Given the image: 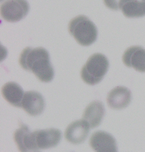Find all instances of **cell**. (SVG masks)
<instances>
[{
    "instance_id": "cell-6",
    "label": "cell",
    "mask_w": 145,
    "mask_h": 152,
    "mask_svg": "<svg viewBox=\"0 0 145 152\" xmlns=\"http://www.w3.org/2000/svg\"><path fill=\"white\" fill-rule=\"evenodd\" d=\"M90 145L95 152H117V143L114 137L107 132L98 131L90 138Z\"/></svg>"
},
{
    "instance_id": "cell-5",
    "label": "cell",
    "mask_w": 145,
    "mask_h": 152,
    "mask_svg": "<svg viewBox=\"0 0 145 152\" xmlns=\"http://www.w3.org/2000/svg\"><path fill=\"white\" fill-rule=\"evenodd\" d=\"M33 132L34 141L35 147L39 149H47L56 147L61 140V131L56 129L35 131Z\"/></svg>"
},
{
    "instance_id": "cell-16",
    "label": "cell",
    "mask_w": 145,
    "mask_h": 152,
    "mask_svg": "<svg viewBox=\"0 0 145 152\" xmlns=\"http://www.w3.org/2000/svg\"><path fill=\"white\" fill-rule=\"evenodd\" d=\"M141 1H145V0H141Z\"/></svg>"
},
{
    "instance_id": "cell-3",
    "label": "cell",
    "mask_w": 145,
    "mask_h": 152,
    "mask_svg": "<svg viewBox=\"0 0 145 152\" xmlns=\"http://www.w3.org/2000/svg\"><path fill=\"white\" fill-rule=\"evenodd\" d=\"M109 66L107 57L102 53L91 55L80 71L82 79L89 85H95L103 79Z\"/></svg>"
},
{
    "instance_id": "cell-7",
    "label": "cell",
    "mask_w": 145,
    "mask_h": 152,
    "mask_svg": "<svg viewBox=\"0 0 145 152\" xmlns=\"http://www.w3.org/2000/svg\"><path fill=\"white\" fill-rule=\"evenodd\" d=\"M123 63L136 71L145 72V49L139 46L128 48L122 57Z\"/></svg>"
},
{
    "instance_id": "cell-4",
    "label": "cell",
    "mask_w": 145,
    "mask_h": 152,
    "mask_svg": "<svg viewBox=\"0 0 145 152\" xmlns=\"http://www.w3.org/2000/svg\"><path fill=\"white\" fill-rule=\"evenodd\" d=\"M30 11L27 0H7L1 5V16L5 21L17 22L24 18Z\"/></svg>"
},
{
    "instance_id": "cell-9",
    "label": "cell",
    "mask_w": 145,
    "mask_h": 152,
    "mask_svg": "<svg viewBox=\"0 0 145 152\" xmlns=\"http://www.w3.org/2000/svg\"><path fill=\"white\" fill-rule=\"evenodd\" d=\"M45 107V100L41 93L35 91L24 93L22 108L28 115L32 116L39 115L44 112Z\"/></svg>"
},
{
    "instance_id": "cell-14",
    "label": "cell",
    "mask_w": 145,
    "mask_h": 152,
    "mask_svg": "<svg viewBox=\"0 0 145 152\" xmlns=\"http://www.w3.org/2000/svg\"><path fill=\"white\" fill-rule=\"evenodd\" d=\"M120 10L128 18H138L145 16V2L139 0H122Z\"/></svg>"
},
{
    "instance_id": "cell-10",
    "label": "cell",
    "mask_w": 145,
    "mask_h": 152,
    "mask_svg": "<svg viewBox=\"0 0 145 152\" xmlns=\"http://www.w3.org/2000/svg\"><path fill=\"white\" fill-rule=\"evenodd\" d=\"M108 106L113 109L120 110L128 106L131 101V92L127 87L117 86L113 88L107 96Z\"/></svg>"
},
{
    "instance_id": "cell-13",
    "label": "cell",
    "mask_w": 145,
    "mask_h": 152,
    "mask_svg": "<svg viewBox=\"0 0 145 152\" xmlns=\"http://www.w3.org/2000/svg\"><path fill=\"white\" fill-rule=\"evenodd\" d=\"M1 93L5 99L12 106L22 107L24 93L19 84L15 82H8L1 88Z\"/></svg>"
},
{
    "instance_id": "cell-15",
    "label": "cell",
    "mask_w": 145,
    "mask_h": 152,
    "mask_svg": "<svg viewBox=\"0 0 145 152\" xmlns=\"http://www.w3.org/2000/svg\"><path fill=\"white\" fill-rule=\"evenodd\" d=\"M122 0H103L105 5L110 10L118 11L120 10V4Z\"/></svg>"
},
{
    "instance_id": "cell-12",
    "label": "cell",
    "mask_w": 145,
    "mask_h": 152,
    "mask_svg": "<svg viewBox=\"0 0 145 152\" xmlns=\"http://www.w3.org/2000/svg\"><path fill=\"white\" fill-rule=\"evenodd\" d=\"M105 114L103 104L100 101H94L86 108L83 119L86 121L90 128L94 129L100 125Z\"/></svg>"
},
{
    "instance_id": "cell-8",
    "label": "cell",
    "mask_w": 145,
    "mask_h": 152,
    "mask_svg": "<svg viewBox=\"0 0 145 152\" xmlns=\"http://www.w3.org/2000/svg\"><path fill=\"white\" fill-rule=\"evenodd\" d=\"M90 126L85 120H76L71 123L65 131V138L70 143L75 145L85 141L89 134Z\"/></svg>"
},
{
    "instance_id": "cell-2",
    "label": "cell",
    "mask_w": 145,
    "mask_h": 152,
    "mask_svg": "<svg viewBox=\"0 0 145 152\" xmlns=\"http://www.w3.org/2000/svg\"><path fill=\"white\" fill-rule=\"evenodd\" d=\"M68 31L76 41L83 46L94 43L98 37L96 26L84 15H79L71 19L68 24Z\"/></svg>"
},
{
    "instance_id": "cell-11",
    "label": "cell",
    "mask_w": 145,
    "mask_h": 152,
    "mask_svg": "<svg viewBox=\"0 0 145 152\" xmlns=\"http://www.w3.org/2000/svg\"><path fill=\"white\" fill-rule=\"evenodd\" d=\"M20 127L15 131L13 135L19 150L20 152H37L34 141L33 132L23 123H19Z\"/></svg>"
},
{
    "instance_id": "cell-1",
    "label": "cell",
    "mask_w": 145,
    "mask_h": 152,
    "mask_svg": "<svg viewBox=\"0 0 145 152\" xmlns=\"http://www.w3.org/2000/svg\"><path fill=\"white\" fill-rule=\"evenodd\" d=\"M19 64L24 69L32 72L42 82L48 83L53 79L55 71L49 52L42 47L24 49L20 55Z\"/></svg>"
}]
</instances>
